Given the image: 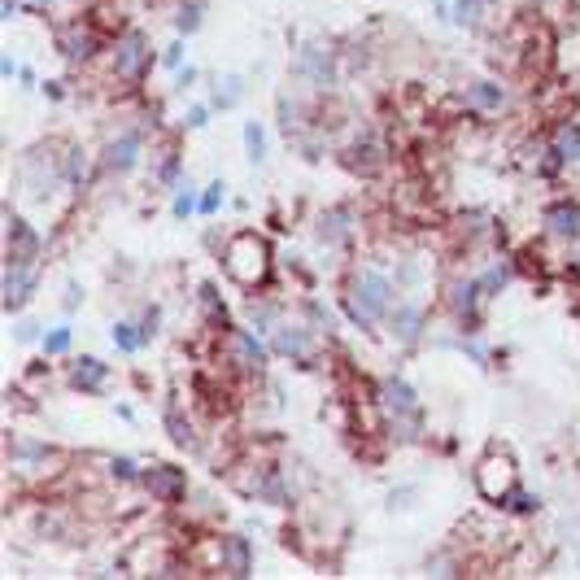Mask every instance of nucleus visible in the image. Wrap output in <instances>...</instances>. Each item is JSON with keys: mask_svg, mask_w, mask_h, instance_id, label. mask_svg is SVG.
<instances>
[{"mask_svg": "<svg viewBox=\"0 0 580 580\" xmlns=\"http://www.w3.org/2000/svg\"><path fill=\"white\" fill-rule=\"evenodd\" d=\"M393 306H397L393 288H389V280H380L376 271H358L345 288V310L354 314L362 328H371V323H376L380 314H389Z\"/></svg>", "mask_w": 580, "mask_h": 580, "instance_id": "1", "label": "nucleus"}, {"mask_svg": "<svg viewBox=\"0 0 580 580\" xmlns=\"http://www.w3.org/2000/svg\"><path fill=\"white\" fill-rule=\"evenodd\" d=\"M227 271H232V280L245 284V288L267 284V275H271V249H267V240L253 236V232L236 236L232 245H227Z\"/></svg>", "mask_w": 580, "mask_h": 580, "instance_id": "2", "label": "nucleus"}, {"mask_svg": "<svg viewBox=\"0 0 580 580\" xmlns=\"http://www.w3.org/2000/svg\"><path fill=\"white\" fill-rule=\"evenodd\" d=\"M480 493L489 502H506L515 493V463L506 450L485 454V463H480Z\"/></svg>", "mask_w": 580, "mask_h": 580, "instance_id": "3", "label": "nucleus"}, {"mask_svg": "<svg viewBox=\"0 0 580 580\" xmlns=\"http://www.w3.org/2000/svg\"><path fill=\"white\" fill-rule=\"evenodd\" d=\"M35 253H40V240L22 219H9V267H35Z\"/></svg>", "mask_w": 580, "mask_h": 580, "instance_id": "4", "label": "nucleus"}, {"mask_svg": "<svg viewBox=\"0 0 580 580\" xmlns=\"http://www.w3.org/2000/svg\"><path fill=\"white\" fill-rule=\"evenodd\" d=\"M144 62H149V44H144V35H127V40L118 44V75L140 79Z\"/></svg>", "mask_w": 580, "mask_h": 580, "instance_id": "5", "label": "nucleus"}, {"mask_svg": "<svg viewBox=\"0 0 580 580\" xmlns=\"http://www.w3.org/2000/svg\"><path fill=\"white\" fill-rule=\"evenodd\" d=\"M275 349H280V354H288V358H297V362H306L314 354L310 336L301 332V328H280V332H275Z\"/></svg>", "mask_w": 580, "mask_h": 580, "instance_id": "6", "label": "nucleus"}, {"mask_svg": "<svg viewBox=\"0 0 580 580\" xmlns=\"http://www.w3.org/2000/svg\"><path fill=\"white\" fill-rule=\"evenodd\" d=\"M101 380H105V362H96V358H79L75 371H70V384H75V389H83V393L101 389Z\"/></svg>", "mask_w": 580, "mask_h": 580, "instance_id": "7", "label": "nucleus"}, {"mask_svg": "<svg viewBox=\"0 0 580 580\" xmlns=\"http://www.w3.org/2000/svg\"><path fill=\"white\" fill-rule=\"evenodd\" d=\"M136 149H140V136H123L118 144L105 149V171H127L136 162Z\"/></svg>", "mask_w": 580, "mask_h": 580, "instance_id": "8", "label": "nucleus"}, {"mask_svg": "<svg viewBox=\"0 0 580 580\" xmlns=\"http://www.w3.org/2000/svg\"><path fill=\"white\" fill-rule=\"evenodd\" d=\"M35 280V267H9L5 271V284H9V310L22 306V297H27V288Z\"/></svg>", "mask_w": 580, "mask_h": 580, "instance_id": "9", "label": "nucleus"}, {"mask_svg": "<svg viewBox=\"0 0 580 580\" xmlns=\"http://www.w3.org/2000/svg\"><path fill=\"white\" fill-rule=\"evenodd\" d=\"M149 489L157 493V498H175L179 489H184V480H179V471L175 467H157V471H149Z\"/></svg>", "mask_w": 580, "mask_h": 580, "instance_id": "10", "label": "nucleus"}, {"mask_svg": "<svg viewBox=\"0 0 580 580\" xmlns=\"http://www.w3.org/2000/svg\"><path fill=\"white\" fill-rule=\"evenodd\" d=\"M384 402H389L397 415H415V393H410L402 380H389V384H384Z\"/></svg>", "mask_w": 580, "mask_h": 580, "instance_id": "11", "label": "nucleus"}, {"mask_svg": "<svg viewBox=\"0 0 580 580\" xmlns=\"http://www.w3.org/2000/svg\"><path fill=\"white\" fill-rule=\"evenodd\" d=\"M236 358H240V367H249V371H262V349H258V341L253 336H245V332H236Z\"/></svg>", "mask_w": 580, "mask_h": 580, "instance_id": "12", "label": "nucleus"}, {"mask_svg": "<svg viewBox=\"0 0 580 580\" xmlns=\"http://www.w3.org/2000/svg\"><path fill=\"white\" fill-rule=\"evenodd\" d=\"M301 70H306V75H314L319 83L332 79V62H328V53H323V48H306V57H301Z\"/></svg>", "mask_w": 580, "mask_h": 580, "instance_id": "13", "label": "nucleus"}, {"mask_svg": "<svg viewBox=\"0 0 580 580\" xmlns=\"http://www.w3.org/2000/svg\"><path fill=\"white\" fill-rule=\"evenodd\" d=\"M550 232H554V236H576V232H580V210H572V205L554 210V214H550Z\"/></svg>", "mask_w": 580, "mask_h": 580, "instance_id": "14", "label": "nucleus"}, {"mask_svg": "<svg viewBox=\"0 0 580 580\" xmlns=\"http://www.w3.org/2000/svg\"><path fill=\"white\" fill-rule=\"evenodd\" d=\"M227 572L232 576H240V572H249V546L245 541H227Z\"/></svg>", "mask_w": 580, "mask_h": 580, "instance_id": "15", "label": "nucleus"}, {"mask_svg": "<svg viewBox=\"0 0 580 580\" xmlns=\"http://www.w3.org/2000/svg\"><path fill=\"white\" fill-rule=\"evenodd\" d=\"M554 149H559L563 162H572V157H580V127H567L559 140H554Z\"/></svg>", "mask_w": 580, "mask_h": 580, "instance_id": "16", "label": "nucleus"}, {"mask_svg": "<svg viewBox=\"0 0 580 580\" xmlns=\"http://www.w3.org/2000/svg\"><path fill=\"white\" fill-rule=\"evenodd\" d=\"M166 428H171V437L179 441V445H192V432H188V419L184 415H179V410L171 406V410H166Z\"/></svg>", "mask_w": 580, "mask_h": 580, "instance_id": "17", "label": "nucleus"}, {"mask_svg": "<svg viewBox=\"0 0 580 580\" xmlns=\"http://www.w3.org/2000/svg\"><path fill=\"white\" fill-rule=\"evenodd\" d=\"M114 336H118V345H123V349H136L144 341V332H136V323H123Z\"/></svg>", "mask_w": 580, "mask_h": 580, "instance_id": "18", "label": "nucleus"}, {"mask_svg": "<svg viewBox=\"0 0 580 580\" xmlns=\"http://www.w3.org/2000/svg\"><path fill=\"white\" fill-rule=\"evenodd\" d=\"M502 92L498 88H476V105H498Z\"/></svg>", "mask_w": 580, "mask_h": 580, "instance_id": "19", "label": "nucleus"}, {"mask_svg": "<svg viewBox=\"0 0 580 580\" xmlns=\"http://www.w3.org/2000/svg\"><path fill=\"white\" fill-rule=\"evenodd\" d=\"M70 345V332H53L48 336V349H66Z\"/></svg>", "mask_w": 580, "mask_h": 580, "instance_id": "20", "label": "nucleus"}, {"mask_svg": "<svg viewBox=\"0 0 580 580\" xmlns=\"http://www.w3.org/2000/svg\"><path fill=\"white\" fill-rule=\"evenodd\" d=\"M214 205H219V188H210V192L201 197V210H214Z\"/></svg>", "mask_w": 580, "mask_h": 580, "instance_id": "21", "label": "nucleus"}]
</instances>
